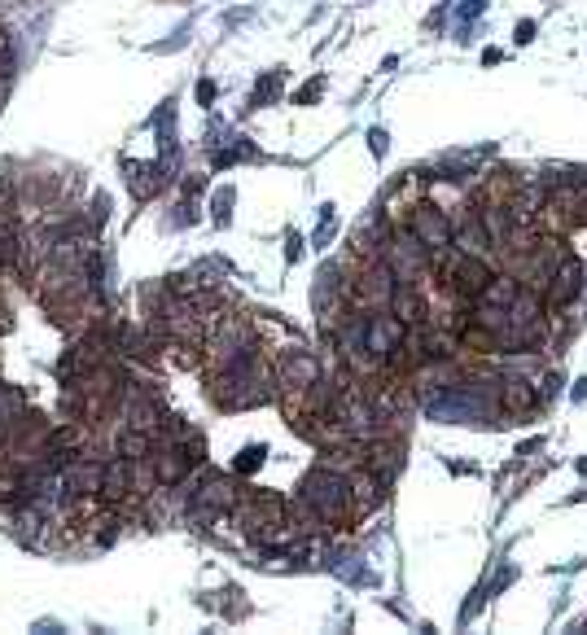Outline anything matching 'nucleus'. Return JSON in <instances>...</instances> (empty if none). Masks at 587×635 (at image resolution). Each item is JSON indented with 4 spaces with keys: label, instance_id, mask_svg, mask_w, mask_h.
<instances>
[{
    "label": "nucleus",
    "instance_id": "1",
    "mask_svg": "<svg viewBox=\"0 0 587 635\" xmlns=\"http://www.w3.org/2000/svg\"><path fill=\"white\" fill-rule=\"evenodd\" d=\"M298 499H307L311 508L325 517L329 530H338V526H355V508H351V486H346L342 473H333L329 464H316L311 473H303V482H298L294 491Z\"/></svg>",
    "mask_w": 587,
    "mask_h": 635
},
{
    "label": "nucleus",
    "instance_id": "2",
    "mask_svg": "<svg viewBox=\"0 0 587 635\" xmlns=\"http://www.w3.org/2000/svg\"><path fill=\"white\" fill-rule=\"evenodd\" d=\"M416 241H421L429 255H438V250H447L451 246V215L438 206L434 197H421L416 206L408 211V224H403Z\"/></svg>",
    "mask_w": 587,
    "mask_h": 635
},
{
    "label": "nucleus",
    "instance_id": "3",
    "mask_svg": "<svg viewBox=\"0 0 587 635\" xmlns=\"http://www.w3.org/2000/svg\"><path fill=\"white\" fill-rule=\"evenodd\" d=\"M579 294H583V263L574 259V255H566V259L557 263L548 290H544V303H548V311H566Z\"/></svg>",
    "mask_w": 587,
    "mask_h": 635
},
{
    "label": "nucleus",
    "instance_id": "4",
    "mask_svg": "<svg viewBox=\"0 0 587 635\" xmlns=\"http://www.w3.org/2000/svg\"><path fill=\"white\" fill-rule=\"evenodd\" d=\"M535 403H539V390L526 377H504L495 386V412L500 416H531Z\"/></svg>",
    "mask_w": 587,
    "mask_h": 635
},
{
    "label": "nucleus",
    "instance_id": "5",
    "mask_svg": "<svg viewBox=\"0 0 587 635\" xmlns=\"http://www.w3.org/2000/svg\"><path fill=\"white\" fill-rule=\"evenodd\" d=\"M390 316L399 320L403 329H412V325H429V294H425V285H394Z\"/></svg>",
    "mask_w": 587,
    "mask_h": 635
},
{
    "label": "nucleus",
    "instance_id": "6",
    "mask_svg": "<svg viewBox=\"0 0 587 635\" xmlns=\"http://www.w3.org/2000/svg\"><path fill=\"white\" fill-rule=\"evenodd\" d=\"M127 189L136 202H149L162 189V166L158 162H127Z\"/></svg>",
    "mask_w": 587,
    "mask_h": 635
},
{
    "label": "nucleus",
    "instance_id": "7",
    "mask_svg": "<svg viewBox=\"0 0 587 635\" xmlns=\"http://www.w3.org/2000/svg\"><path fill=\"white\" fill-rule=\"evenodd\" d=\"M259 460H263V451H259V447H246V451H242V460H237V473H250Z\"/></svg>",
    "mask_w": 587,
    "mask_h": 635
},
{
    "label": "nucleus",
    "instance_id": "8",
    "mask_svg": "<svg viewBox=\"0 0 587 635\" xmlns=\"http://www.w3.org/2000/svg\"><path fill=\"white\" fill-rule=\"evenodd\" d=\"M228 206H233V193L224 189V193L215 197V219H220V224H228Z\"/></svg>",
    "mask_w": 587,
    "mask_h": 635
},
{
    "label": "nucleus",
    "instance_id": "9",
    "mask_svg": "<svg viewBox=\"0 0 587 635\" xmlns=\"http://www.w3.org/2000/svg\"><path fill=\"white\" fill-rule=\"evenodd\" d=\"M320 88H325V83H320V79H311V83H307V88H303V92H298V97H294V101H298V105L316 101V97H320Z\"/></svg>",
    "mask_w": 587,
    "mask_h": 635
},
{
    "label": "nucleus",
    "instance_id": "10",
    "mask_svg": "<svg viewBox=\"0 0 587 635\" xmlns=\"http://www.w3.org/2000/svg\"><path fill=\"white\" fill-rule=\"evenodd\" d=\"M198 101H202V105H211V101H215V83H211V79H202V83H198Z\"/></svg>",
    "mask_w": 587,
    "mask_h": 635
}]
</instances>
